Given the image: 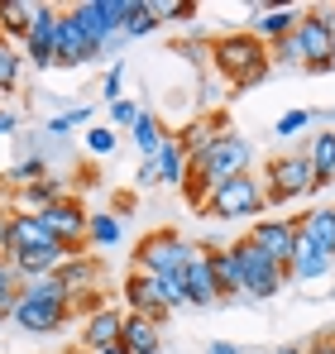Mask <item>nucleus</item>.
I'll use <instances>...</instances> for the list:
<instances>
[{
  "label": "nucleus",
  "mask_w": 335,
  "mask_h": 354,
  "mask_svg": "<svg viewBox=\"0 0 335 354\" xmlns=\"http://www.w3.org/2000/svg\"><path fill=\"white\" fill-rule=\"evenodd\" d=\"M211 67L221 72L235 91H249L269 77L273 67V48L254 34V29H239V34H221L211 39Z\"/></svg>",
  "instance_id": "f257e3e1"
},
{
  "label": "nucleus",
  "mask_w": 335,
  "mask_h": 354,
  "mask_svg": "<svg viewBox=\"0 0 335 354\" xmlns=\"http://www.w3.org/2000/svg\"><path fill=\"white\" fill-rule=\"evenodd\" d=\"M264 206H269L264 182L254 173H239V177H230V182H221L211 192V201H206L201 216H216V221H259Z\"/></svg>",
  "instance_id": "f03ea898"
},
{
  "label": "nucleus",
  "mask_w": 335,
  "mask_h": 354,
  "mask_svg": "<svg viewBox=\"0 0 335 354\" xmlns=\"http://www.w3.org/2000/svg\"><path fill=\"white\" fill-rule=\"evenodd\" d=\"M192 163L211 177V187H221V182H230V177L249 173V163H254V144H249L244 134H230V129H225V134H216Z\"/></svg>",
  "instance_id": "7ed1b4c3"
},
{
  "label": "nucleus",
  "mask_w": 335,
  "mask_h": 354,
  "mask_svg": "<svg viewBox=\"0 0 335 354\" xmlns=\"http://www.w3.org/2000/svg\"><path fill=\"white\" fill-rule=\"evenodd\" d=\"M235 259H239V273H244V301H269L282 292L287 283V268H278L254 239H235Z\"/></svg>",
  "instance_id": "20e7f679"
},
{
  "label": "nucleus",
  "mask_w": 335,
  "mask_h": 354,
  "mask_svg": "<svg viewBox=\"0 0 335 354\" xmlns=\"http://www.w3.org/2000/svg\"><path fill=\"white\" fill-rule=\"evenodd\" d=\"M192 254H197V244H187L177 230H154V235L139 239V249H134V268L149 273V278H163V273H182Z\"/></svg>",
  "instance_id": "39448f33"
},
{
  "label": "nucleus",
  "mask_w": 335,
  "mask_h": 354,
  "mask_svg": "<svg viewBox=\"0 0 335 354\" xmlns=\"http://www.w3.org/2000/svg\"><path fill=\"white\" fill-rule=\"evenodd\" d=\"M264 173H269L264 177V196L273 206H287V201L316 192V177H311V158L307 153H278V158H269Z\"/></svg>",
  "instance_id": "423d86ee"
},
{
  "label": "nucleus",
  "mask_w": 335,
  "mask_h": 354,
  "mask_svg": "<svg viewBox=\"0 0 335 354\" xmlns=\"http://www.w3.org/2000/svg\"><path fill=\"white\" fill-rule=\"evenodd\" d=\"M44 225H48V235L57 244H67L72 254H82V244H87V225H91V211L77 201V196H62L53 206H44V211H34Z\"/></svg>",
  "instance_id": "0eeeda50"
},
{
  "label": "nucleus",
  "mask_w": 335,
  "mask_h": 354,
  "mask_svg": "<svg viewBox=\"0 0 335 354\" xmlns=\"http://www.w3.org/2000/svg\"><path fill=\"white\" fill-rule=\"evenodd\" d=\"M249 239L278 263V268H292L297 249H302V221L297 216H273V221H254Z\"/></svg>",
  "instance_id": "6e6552de"
},
{
  "label": "nucleus",
  "mask_w": 335,
  "mask_h": 354,
  "mask_svg": "<svg viewBox=\"0 0 335 354\" xmlns=\"http://www.w3.org/2000/svg\"><path fill=\"white\" fill-rule=\"evenodd\" d=\"M72 301H48V297H34L19 288V306H15V321L10 326H19V330H29V335H53L62 330L67 321H72Z\"/></svg>",
  "instance_id": "1a4fd4ad"
},
{
  "label": "nucleus",
  "mask_w": 335,
  "mask_h": 354,
  "mask_svg": "<svg viewBox=\"0 0 335 354\" xmlns=\"http://www.w3.org/2000/svg\"><path fill=\"white\" fill-rule=\"evenodd\" d=\"M67 15L87 29V39L101 48V58H111L115 48L125 44V29L115 24V15H111V0H82V5H67Z\"/></svg>",
  "instance_id": "9d476101"
},
{
  "label": "nucleus",
  "mask_w": 335,
  "mask_h": 354,
  "mask_svg": "<svg viewBox=\"0 0 335 354\" xmlns=\"http://www.w3.org/2000/svg\"><path fill=\"white\" fill-rule=\"evenodd\" d=\"M57 24H62V10H57V5H39L34 29H29V39H24V62H34L39 72L57 67Z\"/></svg>",
  "instance_id": "9b49d317"
},
{
  "label": "nucleus",
  "mask_w": 335,
  "mask_h": 354,
  "mask_svg": "<svg viewBox=\"0 0 335 354\" xmlns=\"http://www.w3.org/2000/svg\"><path fill=\"white\" fill-rule=\"evenodd\" d=\"M297 44H302V62L311 67V72H326L335 58V34L331 24L311 10V15H302V24H297Z\"/></svg>",
  "instance_id": "f8f14e48"
},
{
  "label": "nucleus",
  "mask_w": 335,
  "mask_h": 354,
  "mask_svg": "<svg viewBox=\"0 0 335 354\" xmlns=\"http://www.w3.org/2000/svg\"><path fill=\"white\" fill-rule=\"evenodd\" d=\"M182 288H187V301H192L197 311H206V306L221 301V288H216V273H211V254H206V244H197V254L187 259V268H182Z\"/></svg>",
  "instance_id": "ddd939ff"
},
{
  "label": "nucleus",
  "mask_w": 335,
  "mask_h": 354,
  "mask_svg": "<svg viewBox=\"0 0 335 354\" xmlns=\"http://www.w3.org/2000/svg\"><path fill=\"white\" fill-rule=\"evenodd\" d=\"M120 297H125V311H134V316H149V321H159L163 326L168 311L163 297H159V283L149 278V273H139V268H129V278H125V288H120Z\"/></svg>",
  "instance_id": "4468645a"
},
{
  "label": "nucleus",
  "mask_w": 335,
  "mask_h": 354,
  "mask_svg": "<svg viewBox=\"0 0 335 354\" xmlns=\"http://www.w3.org/2000/svg\"><path fill=\"white\" fill-rule=\"evenodd\" d=\"M101 58V48L87 39V29L62 10V24H57V67H87V62Z\"/></svg>",
  "instance_id": "2eb2a0df"
},
{
  "label": "nucleus",
  "mask_w": 335,
  "mask_h": 354,
  "mask_svg": "<svg viewBox=\"0 0 335 354\" xmlns=\"http://www.w3.org/2000/svg\"><path fill=\"white\" fill-rule=\"evenodd\" d=\"M120 335H125V311L101 306V311H91V316H87V326H82V350H87V354L115 350V345H120Z\"/></svg>",
  "instance_id": "dca6fc26"
},
{
  "label": "nucleus",
  "mask_w": 335,
  "mask_h": 354,
  "mask_svg": "<svg viewBox=\"0 0 335 354\" xmlns=\"http://www.w3.org/2000/svg\"><path fill=\"white\" fill-rule=\"evenodd\" d=\"M101 273H106V268H101V259H87V254H72V259L57 268L62 288H67V297H72L77 306L96 292V288H101Z\"/></svg>",
  "instance_id": "f3484780"
},
{
  "label": "nucleus",
  "mask_w": 335,
  "mask_h": 354,
  "mask_svg": "<svg viewBox=\"0 0 335 354\" xmlns=\"http://www.w3.org/2000/svg\"><path fill=\"white\" fill-rule=\"evenodd\" d=\"M39 244H57V239L48 235V225H44L39 216L15 211V216H10V235H5V259H15V254H24V249H39Z\"/></svg>",
  "instance_id": "a211bd4d"
},
{
  "label": "nucleus",
  "mask_w": 335,
  "mask_h": 354,
  "mask_svg": "<svg viewBox=\"0 0 335 354\" xmlns=\"http://www.w3.org/2000/svg\"><path fill=\"white\" fill-rule=\"evenodd\" d=\"M211 254V273H216V288L225 297H244V273H239V259H235V244H206Z\"/></svg>",
  "instance_id": "6ab92c4d"
},
{
  "label": "nucleus",
  "mask_w": 335,
  "mask_h": 354,
  "mask_svg": "<svg viewBox=\"0 0 335 354\" xmlns=\"http://www.w3.org/2000/svg\"><path fill=\"white\" fill-rule=\"evenodd\" d=\"M302 24V10H273V5H254V34L264 39V44H282L292 29Z\"/></svg>",
  "instance_id": "aec40b11"
},
{
  "label": "nucleus",
  "mask_w": 335,
  "mask_h": 354,
  "mask_svg": "<svg viewBox=\"0 0 335 354\" xmlns=\"http://www.w3.org/2000/svg\"><path fill=\"white\" fill-rule=\"evenodd\" d=\"M297 221H302V244H311V249L335 259V206H316V211H307Z\"/></svg>",
  "instance_id": "412c9836"
},
{
  "label": "nucleus",
  "mask_w": 335,
  "mask_h": 354,
  "mask_svg": "<svg viewBox=\"0 0 335 354\" xmlns=\"http://www.w3.org/2000/svg\"><path fill=\"white\" fill-rule=\"evenodd\" d=\"M120 345H125L129 354L163 350V326H159V321H149V316H134V311H125V335H120Z\"/></svg>",
  "instance_id": "4be33fe9"
},
{
  "label": "nucleus",
  "mask_w": 335,
  "mask_h": 354,
  "mask_svg": "<svg viewBox=\"0 0 335 354\" xmlns=\"http://www.w3.org/2000/svg\"><path fill=\"white\" fill-rule=\"evenodd\" d=\"M34 15H39V5L34 0H0V39H29V29H34Z\"/></svg>",
  "instance_id": "5701e85b"
},
{
  "label": "nucleus",
  "mask_w": 335,
  "mask_h": 354,
  "mask_svg": "<svg viewBox=\"0 0 335 354\" xmlns=\"http://www.w3.org/2000/svg\"><path fill=\"white\" fill-rule=\"evenodd\" d=\"M307 158H311V177H316V192L335 182V129H316L311 144H307Z\"/></svg>",
  "instance_id": "b1692460"
},
{
  "label": "nucleus",
  "mask_w": 335,
  "mask_h": 354,
  "mask_svg": "<svg viewBox=\"0 0 335 354\" xmlns=\"http://www.w3.org/2000/svg\"><path fill=\"white\" fill-rule=\"evenodd\" d=\"M62 196H67V182H62V177H44V182H34V187H19V192H15V201H19V211H29V216H34V211H44V206H53V201H62Z\"/></svg>",
  "instance_id": "393cba45"
},
{
  "label": "nucleus",
  "mask_w": 335,
  "mask_h": 354,
  "mask_svg": "<svg viewBox=\"0 0 335 354\" xmlns=\"http://www.w3.org/2000/svg\"><path fill=\"white\" fill-rule=\"evenodd\" d=\"M159 182L163 187H182V177H187V168H192V158H187V149L177 144V134H168V144L159 149Z\"/></svg>",
  "instance_id": "a878e982"
},
{
  "label": "nucleus",
  "mask_w": 335,
  "mask_h": 354,
  "mask_svg": "<svg viewBox=\"0 0 335 354\" xmlns=\"http://www.w3.org/2000/svg\"><path fill=\"white\" fill-rule=\"evenodd\" d=\"M331 268H335L331 254H321V249L302 244V249H297V259H292V268H287V278H292V283H311V278H326Z\"/></svg>",
  "instance_id": "bb28decb"
},
{
  "label": "nucleus",
  "mask_w": 335,
  "mask_h": 354,
  "mask_svg": "<svg viewBox=\"0 0 335 354\" xmlns=\"http://www.w3.org/2000/svg\"><path fill=\"white\" fill-rule=\"evenodd\" d=\"M44 177H53V163H48L44 153H29V158H19V163L5 173V182L19 192V187H34V182H44Z\"/></svg>",
  "instance_id": "cd10ccee"
},
{
  "label": "nucleus",
  "mask_w": 335,
  "mask_h": 354,
  "mask_svg": "<svg viewBox=\"0 0 335 354\" xmlns=\"http://www.w3.org/2000/svg\"><path fill=\"white\" fill-rule=\"evenodd\" d=\"M129 134H134V149H139V153H144V163H149V158H159V149H163V144H168L163 124H159V120L149 115V111H144V115H139V124H134V129H129Z\"/></svg>",
  "instance_id": "c85d7f7f"
},
{
  "label": "nucleus",
  "mask_w": 335,
  "mask_h": 354,
  "mask_svg": "<svg viewBox=\"0 0 335 354\" xmlns=\"http://www.w3.org/2000/svg\"><path fill=\"white\" fill-rule=\"evenodd\" d=\"M87 244H96V249H111V244H120V216H115V211H91Z\"/></svg>",
  "instance_id": "c756f323"
},
{
  "label": "nucleus",
  "mask_w": 335,
  "mask_h": 354,
  "mask_svg": "<svg viewBox=\"0 0 335 354\" xmlns=\"http://www.w3.org/2000/svg\"><path fill=\"white\" fill-rule=\"evenodd\" d=\"M19 72H24V53H19L10 39H0V91H5V96L19 86Z\"/></svg>",
  "instance_id": "7c9ffc66"
},
{
  "label": "nucleus",
  "mask_w": 335,
  "mask_h": 354,
  "mask_svg": "<svg viewBox=\"0 0 335 354\" xmlns=\"http://www.w3.org/2000/svg\"><path fill=\"white\" fill-rule=\"evenodd\" d=\"M91 115H96L91 106H72V111H62V115L48 120V124H44V134L62 139V134H67V129H77V124H87V129H91Z\"/></svg>",
  "instance_id": "2f4dec72"
},
{
  "label": "nucleus",
  "mask_w": 335,
  "mask_h": 354,
  "mask_svg": "<svg viewBox=\"0 0 335 354\" xmlns=\"http://www.w3.org/2000/svg\"><path fill=\"white\" fill-rule=\"evenodd\" d=\"M19 288H24V278H19L15 263L0 254V301H5V306H19Z\"/></svg>",
  "instance_id": "473e14b6"
},
{
  "label": "nucleus",
  "mask_w": 335,
  "mask_h": 354,
  "mask_svg": "<svg viewBox=\"0 0 335 354\" xmlns=\"http://www.w3.org/2000/svg\"><path fill=\"white\" fill-rule=\"evenodd\" d=\"M149 10H154L159 24H163V19H192V15H197L192 0H149Z\"/></svg>",
  "instance_id": "72a5a7b5"
},
{
  "label": "nucleus",
  "mask_w": 335,
  "mask_h": 354,
  "mask_svg": "<svg viewBox=\"0 0 335 354\" xmlns=\"http://www.w3.org/2000/svg\"><path fill=\"white\" fill-rule=\"evenodd\" d=\"M273 62H278V67H307V62H302V44H297V29H292L282 44H273Z\"/></svg>",
  "instance_id": "f704fd0d"
},
{
  "label": "nucleus",
  "mask_w": 335,
  "mask_h": 354,
  "mask_svg": "<svg viewBox=\"0 0 335 354\" xmlns=\"http://www.w3.org/2000/svg\"><path fill=\"white\" fill-rule=\"evenodd\" d=\"M120 86H125V62H111V67H106V77H101V96H106V106L125 101V96H120Z\"/></svg>",
  "instance_id": "c9c22d12"
},
{
  "label": "nucleus",
  "mask_w": 335,
  "mask_h": 354,
  "mask_svg": "<svg viewBox=\"0 0 335 354\" xmlns=\"http://www.w3.org/2000/svg\"><path fill=\"white\" fill-rule=\"evenodd\" d=\"M106 111H111V129H134L139 115H144L134 101H115V106H106Z\"/></svg>",
  "instance_id": "e433bc0d"
},
{
  "label": "nucleus",
  "mask_w": 335,
  "mask_h": 354,
  "mask_svg": "<svg viewBox=\"0 0 335 354\" xmlns=\"http://www.w3.org/2000/svg\"><path fill=\"white\" fill-rule=\"evenodd\" d=\"M115 134H120V129H111V124H91V129H87V149H91L96 158H101V153H111V149H115Z\"/></svg>",
  "instance_id": "4c0bfd02"
},
{
  "label": "nucleus",
  "mask_w": 335,
  "mask_h": 354,
  "mask_svg": "<svg viewBox=\"0 0 335 354\" xmlns=\"http://www.w3.org/2000/svg\"><path fill=\"white\" fill-rule=\"evenodd\" d=\"M154 29H159V19H154L149 0H144V5H139V15H134V19L125 24V39H144V34H154Z\"/></svg>",
  "instance_id": "58836bf2"
},
{
  "label": "nucleus",
  "mask_w": 335,
  "mask_h": 354,
  "mask_svg": "<svg viewBox=\"0 0 335 354\" xmlns=\"http://www.w3.org/2000/svg\"><path fill=\"white\" fill-rule=\"evenodd\" d=\"M307 124H311V111H287V115L273 124V134H278V139H292V134L307 129Z\"/></svg>",
  "instance_id": "ea45409f"
},
{
  "label": "nucleus",
  "mask_w": 335,
  "mask_h": 354,
  "mask_svg": "<svg viewBox=\"0 0 335 354\" xmlns=\"http://www.w3.org/2000/svg\"><path fill=\"white\" fill-rule=\"evenodd\" d=\"M134 182H139V187H163V182H159V163H154V158L139 163V177H134Z\"/></svg>",
  "instance_id": "a19ab883"
},
{
  "label": "nucleus",
  "mask_w": 335,
  "mask_h": 354,
  "mask_svg": "<svg viewBox=\"0 0 335 354\" xmlns=\"http://www.w3.org/2000/svg\"><path fill=\"white\" fill-rule=\"evenodd\" d=\"M307 354H335V335H316V340L307 345Z\"/></svg>",
  "instance_id": "79ce46f5"
},
{
  "label": "nucleus",
  "mask_w": 335,
  "mask_h": 354,
  "mask_svg": "<svg viewBox=\"0 0 335 354\" xmlns=\"http://www.w3.org/2000/svg\"><path fill=\"white\" fill-rule=\"evenodd\" d=\"M15 129H19V115H15V111H0V139L15 134Z\"/></svg>",
  "instance_id": "37998d69"
},
{
  "label": "nucleus",
  "mask_w": 335,
  "mask_h": 354,
  "mask_svg": "<svg viewBox=\"0 0 335 354\" xmlns=\"http://www.w3.org/2000/svg\"><path fill=\"white\" fill-rule=\"evenodd\" d=\"M206 354H244L239 345H230V340H216V345H206Z\"/></svg>",
  "instance_id": "c03bdc74"
},
{
  "label": "nucleus",
  "mask_w": 335,
  "mask_h": 354,
  "mask_svg": "<svg viewBox=\"0 0 335 354\" xmlns=\"http://www.w3.org/2000/svg\"><path fill=\"white\" fill-rule=\"evenodd\" d=\"M10 216H15V211L0 206V254H5V235H10Z\"/></svg>",
  "instance_id": "a18cd8bd"
},
{
  "label": "nucleus",
  "mask_w": 335,
  "mask_h": 354,
  "mask_svg": "<svg viewBox=\"0 0 335 354\" xmlns=\"http://www.w3.org/2000/svg\"><path fill=\"white\" fill-rule=\"evenodd\" d=\"M273 354H307V345H278Z\"/></svg>",
  "instance_id": "49530a36"
},
{
  "label": "nucleus",
  "mask_w": 335,
  "mask_h": 354,
  "mask_svg": "<svg viewBox=\"0 0 335 354\" xmlns=\"http://www.w3.org/2000/svg\"><path fill=\"white\" fill-rule=\"evenodd\" d=\"M101 354H129V350H125V345H115V350H101Z\"/></svg>",
  "instance_id": "de8ad7c7"
},
{
  "label": "nucleus",
  "mask_w": 335,
  "mask_h": 354,
  "mask_svg": "<svg viewBox=\"0 0 335 354\" xmlns=\"http://www.w3.org/2000/svg\"><path fill=\"white\" fill-rule=\"evenodd\" d=\"M149 354H163V350H149Z\"/></svg>",
  "instance_id": "09e8293b"
},
{
  "label": "nucleus",
  "mask_w": 335,
  "mask_h": 354,
  "mask_svg": "<svg viewBox=\"0 0 335 354\" xmlns=\"http://www.w3.org/2000/svg\"><path fill=\"white\" fill-rule=\"evenodd\" d=\"M67 354H82V350H67Z\"/></svg>",
  "instance_id": "8fccbe9b"
},
{
  "label": "nucleus",
  "mask_w": 335,
  "mask_h": 354,
  "mask_svg": "<svg viewBox=\"0 0 335 354\" xmlns=\"http://www.w3.org/2000/svg\"><path fill=\"white\" fill-rule=\"evenodd\" d=\"M331 67H335V58H331Z\"/></svg>",
  "instance_id": "3c124183"
}]
</instances>
